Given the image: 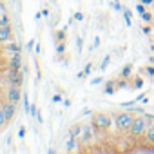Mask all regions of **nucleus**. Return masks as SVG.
I'll return each mask as SVG.
<instances>
[{"mask_svg": "<svg viewBox=\"0 0 154 154\" xmlns=\"http://www.w3.org/2000/svg\"><path fill=\"white\" fill-rule=\"evenodd\" d=\"M93 65H94L93 62L85 63V67H84V69H82V71H80L78 74H76V78H80V80H82V78H87V76L91 74V71H93Z\"/></svg>", "mask_w": 154, "mask_h": 154, "instance_id": "15", "label": "nucleus"}, {"mask_svg": "<svg viewBox=\"0 0 154 154\" xmlns=\"http://www.w3.org/2000/svg\"><path fill=\"white\" fill-rule=\"evenodd\" d=\"M152 27H154V26H152V24H143V26H141V33H143V35H147V36H149V35H150V33H152Z\"/></svg>", "mask_w": 154, "mask_h": 154, "instance_id": "24", "label": "nucleus"}, {"mask_svg": "<svg viewBox=\"0 0 154 154\" xmlns=\"http://www.w3.org/2000/svg\"><path fill=\"white\" fill-rule=\"evenodd\" d=\"M131 111H132L134 114H145V109H143V107H138V103H136L134 107H131Z\"/></svg>", "mask_w": 154, "mask_h": 154, "instance_id": "28", "label": "nucleus"}, {"mask_svg": "<svg viewBox=\"0 0 154 154\" xmlns=\"http://www.w3.org/2000/svg\"><path fill=\"white\" fill-rule=\"evenodd\" d=\"M96 134H98V132H96L94 125H93V123H87V125H84V129H82V136H80L78 140H80L82 145H91V143L94 141V136H96Z\"/></svg>", "mask_w": 154, "mask_h": 154, "instance_id": "5", "label": "nucleus"}, {"mask_svg": "<svg viewBox=\"0 0 154 154\" xmlns=\"http://www.w3.org/2000/svg\"><path fill=\"white\" fill-rule=\"evenodd\" d=\"M149 123H150V120L147 118V114H138V116L134 118L131 129H129V136H131V138H143V134H145Z\"/></svg>", "mask_w": 154, "mask_h": 154, "instance_id": "2", "label": "nucleus"}, {"mask_svg": "<svg viewBox=\"0 0 154 154\" xmlns=\"http://www.w3.org/2000/svg\"><path fill=\"white\" fill-rule=\"evenodd\" d=\"M82 129H84V125L76 123V125H72V127L69 129V134H71V136H74V138H80V136H82Z\"/></svg>", "mask_w": 154, "mask_h": 154, "instance_id": "17", "label": "nucleus"}, {"mask_svg": "<svg viewBox=\"0 0 154 154\" xmlns=\"http://www.w3.org/2000/svg\"><path fill=\"white\" fill-rule=\"evenodd\" d=\"M140 17H141V20H143V24H152V26H154V17H152L150 11H145V13H141Z\"/></svg>", "mask_w": 154, "mask_h": 154, "instance_id": "20", "label": "nucleus"}, {"mask_svg": "<svg viewBox=\"0 0 154 154\" xmlns=\"http://www.w3.org/2000/svg\"><path fill=\"white\" fill-rule=\"evenodd\" d=\"M91 123L94 125L96 132H105V131L111 129L112 118H111V114H107V112H96V114H93V122H91Z\"/></svg>", "mask_w": 154, "mask_h": 154, "instance_id": "3", "label": "nucleus"}, {"mask_svg": "<svg viewBox=\"0 0 154 154\" xmlns=\"http://www.w3.org/2000/svg\"><path fill=\"white\" fill-rule=\"evenodd\" d=\"M42 15H44V17H45V18H47V17H49V9H47V8H45V9H44V11H42Z\"/></svg>", "mask_w": 154, "mask_h": 154, "instance_id": "40", "label": "nucleus"}, {"mask_svg": "<svg viewBox=\"0 0 154 154\" xmlns=\"http://www.w3.org/2000/svg\"><path fill=\"white\" fill-rule=\"evenodd\" d=\"M4 51H6L8 54H13V53H20V51H22V47H20V44H18V42L9 40V42H6V44H4Z\"/></svg>", "mask_w": 154, "mask_h": 154, "instance_id": "11", "label": "nucleus"}, {"mask_svg": "<svg viewBox=\"0 0 154 154\" xmlns=\"http://www.w3.org/2000/svg\"><path fill=\"white\" fill-rule=\"evenodd\" d=\"M60 102H63V100H62V93L53 94V103H60Z\"/></svg>", "mask_w": 154, "mask_h": 154, "instance_id": "32", "label": "nucleus"}, {"mask_svg": "<svg viewBox=\"0 0 154 154\" xmlns=\"http://www.w3.org/2000/svg\"><path fill=\"white\" fill-rule=\"evenodd\" d=\"M6 123H8V118H6V114H4V109L0 107V129H2Z\"/></svg>", "mask_w": 154, "mask_h": 154, "instance_id": "26", "label": "nucleus"}, {"mask_svg": "<svg viewBox=\"0 0 154 154\" xmlns=\"http://www.w3.org/2000/svg\"><path fill=\"white\" fill-rule=\"evenodd\" d=\"M58 45H56V53L60 54V58H62V54L65 53V42H56Z\"/></svg>", "mask_w": 154, "mask_h": 154, "instance_id": "25", "label": "nucleus"}, {"mask_svg": "<svg viewBox=\"0 0 154 154\" xmlns=\"http://www.w3.org/2000/svg\"><path fill=\"white\" fill-rule=\"evenodd\" d=\"M149 63H154V54H152V56H149Z\"/></svg>", "mask_w": 154, "mask_h": 154, "instance_id": "44", "label": "nucleus"}, {"mask_svg": "<svg viewBox=\"0 0 154 154\" xmlns=\"http://www.w3.org/2000/svg\"><path fill=\"white\" fill-rule=\"evenodd\" d=\"M33 44H36V42H35V40H29V44H27V49H31V47H33Z\"/></svg>", "mask_w": 154, "mask_h": 154, "instance_id": "41", "label": "nucleus"}, {"mask_svg": "<svg viewBox=\"0 0 154 154\" xmlns=\"http://www.w3.org/2000/svg\"><path fill=\"white\" fill-rule=\"evenodd\" d=\"M111 6H112L114 11H123V8H122V4H120V0H112V4H111Z\"/></svg>", "mask_w": 154, "mask_h": 154, "instance_id": "29", "label": "nucleus"}, {"mask_svg": "<svg viewBox=\"0 0 154 154\" xmlns=\"http://www.w3.org/2000/svg\"><path fill=\"white\" fill-rule=\"evenodd\" d=\"M140 2H141V4H145L147 8H149V6H154V0H140Z\"/></svg>", "mask_w": 154, "mask_h": 154, "instance_id": "37", "label": "nucleus"}, {"mask_svg": "<svg viewBox=\"0 0 154 154\" xmlns=\"http://www.w3.org/2000/svg\"><path fill=\"white\" fill-rule=\"evenodd\" d=\"M80 140L78 138H74V136H71L69 132H67V138H65V150L67 152H78L80 150Z\"/></svg>", "mask_w": 154, "mask_h": 154, "instance_id": "7", "label": "nucleus"}, {"mask_svg": "<svg viewBox=\"0 0 154 154\" xmlns=\"http://www.w3.org/2000/svg\"><path fill=\"white\" fill-rule=\"evenodd\" d=\"M122 15H123V20H125V26H127V27H132V11H131V9H127V8H123V11H122Z\"/></svg>", "mask_w": 154, "mask_h": 154, "instance_id": "16", "label": "nucleus"}, {"mask_svg": "<svg viewBox=\"0 0 154 154\" xmlns=\"http://www.w3.org/2000/svg\"><path fill=\"white\" fill-rule=\"evenodd\" d=\"M102 82H103V76H96V78L91 80V85H100Z\"/></svg>", "mask_w": 154, "mask_h": 154, "instance_id": "30", "label": "nucleus"}, {"mask_svg": "<svg viewBox=\"0 0 154 154\" xmlns=\"http://www.w3.org/2000/svg\"><path fill=\"white\" fill-rule=\"evenodd\" d=\"M2 4H4V2H2V0H0V6H2Z\"/></svg>", "mask_w": 154, "mask_h": 154, "instance_id": "45", "label": "nucleus"}, {"mask_svg": "<svg viewBox=\"0 0 154 154\" xmlns=\"http://www.w3.org/2000/svg\"><path fill=\"white\" fill-rule=\"evenodd\" d=\"M149 49H150V53H154V42H150V45H149Z\"/></svg>", "mask_w": 154, "mask_h": 154, "instance_id": "42", "label": "nucleus"}, {"mask_svg": "<svg viewBox=\"0 0 154 154\" xmlns=\"http://www.w3.org/2000/svg\"><path fill=\"white\" fill-rule=\"evenodd\" d=\"M118 89H116V80H107L105 85H103V94H114Z\"/></svg>", "mask_w": 154, "mask_h": 154, "instance_id": "13", "label": "nucleus"}, {"mask_svg": "<svg viewBox=\"0 0 154 154\" xmlns=\"http://www.w3.org/2000/svg\"><path fill=\"white\" fill-rule=\"evenodd\" d=\"M132 71H134V65L132 63H125L122 72H120V78H132Z\"/></svg>", "mask_w": 154, "mask_h": 154, "instance_id": "14", "label": "nucleus"}, {"mask_svg": "<svg viewBox=\"0 0 154 154\" xmlns=\"http://www.w3.org/2000/svg\"><path fill=\"white\" fill-rule=\"evenodd\" d=\"M145 114H147V112H145ZM147 118H149L150 122H154V114H147Z\"/></svg>", "mask_w": 154, "mask_h": 154, "instance_id": "43", "label": "nucleus"}, {"mask_svg": "<svg viewBox=\"0 0 154 154\" xmlns=\"http://www.w3.org/2000/svg\"><path fill=\"white\" fill-rule=\"evenodd\" d=\"M98 45H100V36H94V38H93V45H91V49H96Z\"/></svg>", "mask_w": 154, "mask_h": 154, "instance_id": "35", "label": "nucleus"}, {"mask_svg": "<svg viewBox=\"0 0 154 154\" xmlns=\"http://www.w3.org/2000/svg\"><path fill=\"white\" fill-rule=\"evenodd\" d=\"M111 60H112V58H111V54H107V56H103V62L100 63V71H102V72H103V71H105V69L109 67V63H111Z\"/></svg>", "mask_w": 154, "mask_h": 154, "instance_id": "23", "label": "nucleus"}, {"mask_svg": "<svg viewBox=\"0 0 154 154\" xmlns=\"http://www.w3.org/2000/svg\"><path fill=\"white\" fill-rule=\"evenodd\" d=\"M91 114H94V112H93V109H89V107H85V109L80 112V116H91Z\"/></svg>", "mask_w": 154, "mask_h": 154, "instance_id": "33", "label": "nucleus"}, {"mask_svg": "<svg viewBox=\"0 0 154 154\" xmlns=\"http://www.w3.org/2000/svg\"><path fill=\"white\" fill-rule=\"evenodd\" d=\"M134 118H136V116H134L132 111H122V112L114 114V127H116V131H120V132H129V129H131Z\"/></svg>", "mask_w": 154, "mask_h": 154, "instance_id": "1", "label": "nucleus"}, {"mask_svg": "<svg viewBox=\"0 0 154 154\" xmlns=\"http://www.w3.org/2000/svg\"><path fill=\"white\" fill-rule=\"evenodd\" d=\"M143 141L154 145V122L149 123V127H147V131H145V134H143Z\"/></svg>", "mask_w": 154, "mask_h": 154, "instance_id": "12", "label": "nucleus"}, {"mask_svg": "<svg viewBox=\"0 0 154 154\" xmlns=\"http://www.w3.org/2000/svg\"><path fill=\"white\" fill-rule=\"evenodd\" d=\"M141 87H143V78L138 74V76L132 78V89H141Z\"/></svg>", "mask_w": 154, "mask_h": 154, "instance_id": "21", "label": "nucleus"}, {"mask_svg": "<svg viewBox=\"0 0 154 154\" xmlns=\"http://www.w3.org/2000/svg\"><path fill=\"white\" fill-rule=\"evenodd\" d=\"M82 47H84V40L78 36V38H76V49H78V51H82Z\"/></svg>", "mask_w": 154, "mask_h": 154, "instance_id": "34", "label": "nucleus"}, {"mask_svg": "<svg viewBox=\"0 0 154 154\" xmlns=\"http://www.w3.org/2000/svg\"><path fill=\"white\" fill-rule=\"evenodd\" d=\"M2 109H4V114H6L8 122H11V120L15 118V114H17V103H15V102L6 100V102L2 103Z\"/></svg>", "mask_w": 154, "mask_h": 154, "instance_id": "8", "label": "nucleus"}, {"mask_svg": "<svg viewBox=\"0 0 154 154\" xmlns=\"http://www.w3.org/2000/svg\"><path fill=\"white\" fill-rule=\"evenodd\" d=\"M62 103H63V107H71V100H69V98H65Z\"/></svg>", "mask_w": 154, "mask_h": 154, "instance_id": "38", "label": "nucleus"}, {"mask_svg": "<svg viewBox=\"0 0 154 154\" xmlns=\"http://www.w3.org/2000/svg\"><path fill=\"white\" fill-rule=\"evenodd\" d=\"M20 98H22V91H20V87L8 84V89H6V100L18 103V102H20Z\"/></svg>", "mask_w": 154, "mask_h": 154, "instance_id": "6", "label": "nucleus"}, {"mask_svg": "<svg viewBox=\"0 0 154 154\" xmlns=\"http://www.w3.org/2000/svg\"><path fill=\"white\" fill-rule=\"evenodd\" d=\"M0 26H11V20H9V15L4 13H0Z\"/></svg>", "mask_w": 154, "mask_h": 154, "instance_id": "22", "label": "nucleus"}, {"mask_svg": "<svg viewBox=\"0 0 154 154\" xmlns=\"http://www.w3.org/2000/svg\"><path fill=\"white\" fill-rule=\"evenodd\" d=\"M35 51H36V54H40V51H42V45H40V44H36V45H35Z\"/></svg>", "mask_w": 154, "mask_h": 154, "instance_id": "39", "label": "nucleus"}, {"mask_svg": "<svg viewBox=\"0 0 154 154\" xmlns=\"http://www.w3.org/2000/svg\"><path fill=\"white\" fill-rule=\"evenodd\" d=\"M98 2H102V0H98Z\"/></svg>", "mask_w": 154, "mask_h": 154, "instance_id": "46", "label": "nucleus"}, {"mask_svg": "<svg viewBox=\"0 0 154 154\" xmlns=\"http://www.w3.org/2000/svg\"><path fill=\"white\" fill-rule=\"evenodd\" d=\"M54 38H56V42H65L67 40V27L65 29H58L54 33Z\"/></svg>", "mask_w": 154, "mask_h": 154, "instance_id": "19", "label": "nucleus"}, {"mask_svg": "<svg viewBox=\"0 0 154 154\" xmlns=\"http://www.w3.org/2000/svg\"><path fill=\"white\" fill-rule=\"evenodd\" d=\"M11 38H13L11 26H0V45H4V44L9 42Z\"/></svg>", "mask_w": 154, "mask_h": 154, "instance_id": "9", "label": "nucleus"}, {"mask_svg": "<svg viewBox=\"0 0 154 154\" xmlns=\"http://www.w3.org/2000/svg\"><path fill=\"white\" fill-rule=\"evenodd\" d=\"M26 132H27V129H26L24 125H20V129H18V136H20V138H24V136H26Z\"/></svg>", "mask_w": 154, "mask_h": 154, "instance_id": "36", "label": "nucleus"}, {"mask_svg": "<svg viewBox=\"0 0 154 154\" xmlns=\"http://www.w3.org/2000/svg\"><path fill=\"white\" fill-rule=\"evenodd\" d=\"M24 72H26V71H22V69L9 67V69L6 71V80H8V84L17 85V87H22V84H24Z\"/></svg>", "mask_w": 154, "mask_h": 154, "instance_id": "4", "label": "nucleus"}, {"mask_svg": "<svg viewBox=\"0 0 154 154\" xmlns=\"http://www.w3.org/2000/svg\"><path fill=\"white\" fill-rule=\"evenodd\" d=\"M9 67H15V69H22V54L20 53H13L9 54V60H8Z\"/></svg>", "mask_w": 154, "mask_h": 154, "instance_id": "10", "label": "nucleus"}, {"mask_svg": "<svg viewBox=\"0 0 154 154\" xmlns=\"http://www.w3.org/2000/svg\"><path fill=\"white\" fill-rule=\"evenodd\" d=\"M140 72H141V74H147L149 78L152 80V78H154V65H152V63H149V65H145L143 69H140Z\"/></svg>", "mask_w": 154, "mask_h": 154, "instance_id": "18", "label": "nucleus"}, {"mask_svg": "<svg viewBox=\"0 0 154 154\" xmlns=\"http://www.w3.org/2000/svg\"><path fill=\"white\" fill-rule=\"evenodd\" d=\"M72 18H74V20H76V22H82V20H84V13H82V11H76V13H74V17H72Z\"/></svg>", "mask_w": 154, "mask_h": 154, "instance_id": "31", "label": "nucleus"}, {"mask_svg": "<svg viewBox=\"0 0 154 154\" xmlns=\"http://www.w3.org/2000/svg\"><path fill=\"white\" fill-rule=\"evenodd\" d=\"M145 11H147V6H145V4H141V2H138V4H136V13H138V15H141V13H145Z\"/></svg>", "mask_w": 154, "mask_h": 154, "instance_id": "27", "label": "nucleus"}]
</instances>
